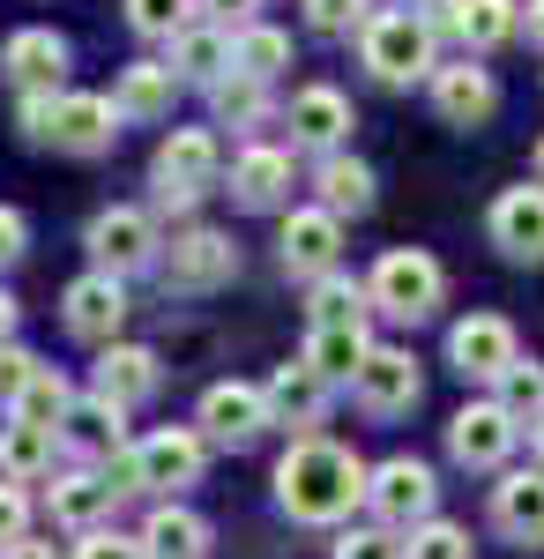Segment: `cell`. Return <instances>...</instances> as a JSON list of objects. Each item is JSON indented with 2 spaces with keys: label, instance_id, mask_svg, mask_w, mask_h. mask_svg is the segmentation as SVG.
Wrapping results in <instances>:
<instances>
[{
  "label": "cell",
  "instance_id": "cell-10",
  "mask_svg": "<svg viewBox=\"0 0 544 559\" xmlns=\"http://www.w3.org/2000/svg\"><path fill=\"white\" fill-rule=\"evenodd\" d=\"M358 403L374 411V418H403L411 403L425 395V373H418V358L411 350H395V344H374L366 350V366H358Z\"/></svg>",
  "mask_w": 544,
  "mask_h": 559
},
{
  "label": "cell",
  "instance_id": "cell-39",
  "mask_svg": "<svg viewBox=\"0 0 544 559\" xmlns=\"http://www.w3.org/2000/svg\"><path fill=\"white\" fill-rule=\"evenodd\" d=\"M335 559H411V545L374 522V530H343V537H335Z\"/></svg>",
  "mask_w": 544,
  "mask_h": 559
},
{
  "label": "cell",
  "instance_id": "cell-8",
  "mask_svg": "<svg viewBox=\"0 0 544 559\" xmlns=\"http://www.w3.org/2000/svg\"><path fill=\"white\" fill-rule=\"evenodd\" d=\"M515 440H522V426L507 418L500 403H462L456 418H448V455H456L462 471H500L507 455H515Z\"/></svg>",
  "mask_w": 544,
  "mask_h": 559
},
{
  "label": "cell",
  "instance_id": "cell-19",
  "mask_svg": "<svg viewBox=\"0 0 544 559\" xmlns=\"http://www.w3.org/2000/svg\"><path fill=\"white\" fill-rule=\"evenodd\" d=\"M0 75L23 90V97L60 90V75H68V45L52 38V31H15V38L0 45Z\"/></svg>",
  "mask_w": 544,
  "mask_h": 559
},
{
  "label": "cell",
  "instance_id": "cell-50",
  "mask_svg": "<svg viewBox=\"0 0 544 559\" xmlns=\"http://www.w3.org/2000/svg\"><path fill=\"white\" fill-rule=\"evenodd\" d=\"M530 448H537V471H544V426H530Z\"/></svg>",
  "mask_w": 544,
  "mask_h": 559
},
{
  "label": "cell",
  "instance_id": "cell-36",
  "mask_svg": "<svg viewBox=\"0 0 544 559\" xmlns=\"http://www.w3.org/2000/svg\"><path fill=\"white\" fill-rule=\"evenodd\" d=\"M493 403H500L515 426H544V366H537V358H515Z\"/></svg>",
  "mask_w": 544,
  "mask_h": 559
},
{
  "label": "cell",
  "instance_id": "cell-30",
  "mask_svg": "<svg viewBox=\"0 0 544 559\" xmlns=\"http://www.w3.org/2000/svg\"><path fill=\"white\" fill-rule=\"evenodd\" d=\"M284 68H292V38H284V31H269V23H247V31H239V38H232V75H247V83H276V75H284Z\"/></svg>",
  "mask_w": 544,
  "mask_h": 559
},
{
  "label": "cell",
  "instance_id": "cell-47",
  "mask_svg": "<svg viewBox=\"0 0 544 559\" xmlns=\"http://www.w3.org/2000/svg\"><path fill=\"white\" fill-rule=\"evenodd\" d=\"M0 559H60V552H52V545H38V537H23V545H8Z\"/></svg>",
  "mask_w": 544,
  "mask_h": 559
},
{
  "label": "cell",
  "instance_id": "cell-7",
  "mask_svg": "<svg viewBox=\"0 0 544 559\" xmlns=\"http://www.w3.org/2000/svg\"><path fill=\"white\" fill-rule=\"evenodd\" d=\"M113 134H120V105L113 97H97V90H60L52 97V128H45L52 150L97 157V150H113Z\"/></svg>",
  "mask_w": 544,
  "mask_h": 559
},
{
  "label": "cell",
  "instance_id": "cell-20",
  "mask_svg": "<svg viewBox=\"0 0 544 559\" xmlns=\"http://www.w3.org/2000/svg\"><path fill=\"white\" fill-rule=\"evenodd\" d=\"M284 128H292V142H306V150H335L343 134H351V97L329 83H306L292 97V112H284Z\"/></svg>",
  "mask_w": 544,
  "mask_h": 559
},
{
  "label": "cell",
  "instance_id": "cell-11",
  "mask_svg": "<svg viewBox=\"0 0 544 559\" xmlns=\"http://www.w3.org/2000/svg\"><path fill=\"white\" fill-rule=\"evenodd\" d=\"M90 254L105 276H127V269H150L157 261V231L142 210H97L90 216Z\"/></svg>",
  "mask_w": 544,
  "mask_h": 559
},
{
  "label": "cell",
  "instance_id": "cell-4",
  "mask_svg": "<svg viewBox=\"0 0 544 559\" xmlns=\"http://www.w3.org/2000/svg\"><path fill=\"white\" fill-rule=\"evenodd\" d=\"M366 299H374V313H388V321H425L433 306L448 299V276H440V261L425 254V247H395V254L374 261Z\"/></svg>",
  "mask_w": 544,
  "mask_h": 559
},
{
  "label": "cell",
  "instance_id": "cell-51",
  "mask_svg": "<svg viewBox=\"0 0 544 559\" xmlns=\"http://www.w3.org/2000/svg\"><path fill=\"white\" fill-rule=\"evenodd\" d=\"M537 187H544V142H537Z\"/></svg>",
  "mask_w": 544,
  "mask_h": 559
},
{
  "label": "cell",
  "instance_id": "cell-1",
  "mask_svg": "<svg viewBox=\"0 0 544 559\" xmlns=\"http://www.w3.org/2000/svg\"><path fill=\"white\" fill-rule=\"evenodd\" d=\"M366 485H374V471L335 440H292L276 463V500L292 522H343L366 500Z\"/></svg>",
  "mask_w": 544,
  "mask_h": 559
},
{
  "label": "cell",
  "instance_id": "cell-41",
  "mask_svg": "<svg viewBox=\"0 0 544 559\" xmlns=\"http://www.w3.org/2000/svg\"><path fill=\"white\" fill-rule=\"evenodd\" d=\"M306 23L321 38H343V31H366L374 15H366V0H306Z\"/></svg>",
  "mask_w": 544,
  "mask_h": 559
},
{
  "label": "cell",
  "instance_id": "cell-15",
  "mask_svg": "<svg viewBox=\"0 0 544 559\" xmlns=\"http://www.w3.org/2000/svg\"><path fill=\"white\" fill-rule=\"evenodd\" d=\"M433 112H440L448 128H485V120L500 112V83H493L485 68L456 60V68H440V75H433Z\"/></svg>",
  "mask_w": 544,
  "mask_h": 559
},
{
  "label": "cell",
  "instance_id": "cell-14",
  "mask_svg": "<svg viewBox=\"0 0 544 559\" xmlns=\"http://www.w3.org/2000/svg\"><path fill=\"white\" fill-rule=\"evenodd\" d=\"M68 329L83 336V344H113L120 336V321H127V284L120 276H105V269H90V276H75L68 284Z\"/></svg>",
  "mask_w": 544,
  "mask_h": 559
},
{
  "label": "cell",
  "instance_id": "cell-9",
  "mask_svg": "<svg viewBox=\"0 0 544 559\" xmlns=\"http://www.w3.org/2000/svg\"><path fill=\"white\" fill-rule=\"evenodd\" d=\"M522 350H515V329H507L500 313H470L448 329V366H456L462 381H507V366H515Z\"/></svg>",
  "mask_w": 544,
  "mask_h": 559
},
{
  "label": "cell",
  "instance_id": "cell-34",
  "mask_svg": "<svg viewBox=\"0 0 544 559\" xmlns=\"http://www.w3.org/2000/svg\"><path fill=\"white\" fill-rule=\"evenodd\" d=\"M8 411H15L23 426H45V432H60V426H68V411H75V395H68V373H60V366H45V373H38L31 388H23V395H15Z\"/></svg>",
  "mask_w": 544,
  "mask_h": 559
},
{
  "label": "cell",
  "instance_id": "cell-12",
  "mask_svg": "<svg viewBox=\"0 0 544 559\" xmlns=\"http://www.w3.org/2000/svg\"><path fill=\"white\" fill-rule=\"evenodd\" d=\"M261 426H269V395L253 381H216L202 395V440H216V448H247Z\"/></svg>",
  "mask_w": 544,
  "mask_h": 559
},
{
  "label": "cell",
  "instance_id": "cell-38",
  "mask_svg": "<svg viewBox=\"0 0 544 559\" xmlns=\"http://www.w3.org/2000/svg\"><path fill=\"white\" fill-rule=\"evenodd\" d=\"M187 15H194V0H127V23H134L142 38H179Z\"/></svg>",
  "mask_w": 544,
  "mask_h": 559
},
{
  "label": "cell",
  "instance_id": "cell-13",
  "mask_svg": "<svg viewBox=\"0 0 544 559\" xmlns=\"http://www.w3.org/2000/svg\"><path fill=\"white\" fill-rule=\"evenodd\" d=\"M335 254H343V216H329V210H292L284 216V269H292V276L321 284V276H335Z\"/></svg>",
  "mask_w": 544,
  "mask_h": 559
},
{
  "label": "cell",
  "instance_id": "cell-25",
  "mask_svg": "<svg viewBox=\"0 0 544 559\" xmlns=\"http://www.w3.org/2000/svg\"><path fill=\"white\" fill-rule=\"evenodd\" d=\"M97 395H113V403H142V395H157V350L150 344H105L97 358Z\"/></svg>",
  "mask_w": 544,
  "mask_h": 559
},
{
  "label": "cell",
  "instance_id": "cell-37",
  "mask_svg": "<svg viewBox=\"0 0 544 559\" xmlns=\"http://www.w3.org/2000/svg\"><path fill=\"white\" fill-rule=\"evenodd\" d=\"M210 105H216V120H232V128H261L269 120V90L247 83V75H224L210 90Z\"/></svg>",
  "mask_w": 544,
  "mask_h": 559
},
{
  "label": "cell",
  "instance_id": "cell-52",
  "mask_svg": "<svg viewBox=\"0 0 544 559\" xmlns=\"http://www.w3.org/2000/svg\"><path fill=\"white\" fill-rule=\"evenodd\" d=\"M403 8H440V0H403Z\"/></svg>",
  "mask_w": 544,
  "mask_h": 559
},
{
  "label": "cell",
  "instance_id": "cell-6",
  "mask_svg": "<svg viewBox=\"0 0 544 559\" xmlns=\"http://www.w3.org/2000/svg\"><path fill=\"white\" fill-rule=\"evenodd\" d=\"M433 500H440V485H433V471L418 455H388L374 471V485H366V508L380 515V530H425Z\"/></svg>",
  "mask_w": 544,
  "mask_h": 559
},
{
  "label": "cell",
  "instance_id": "cell-40",
  "mask_svg": "<svg viewBox=\"0 0 544 559\" xmlns=\"http://www.w3.org/2000/svg\"><path fill=\"white\" fill-rule=\"evenodd\" d=\"M411 559H470V530L433 515L425 530H411Z\"/></svg>",
  "mask_w": 544,
  "mask_h": 559
},
{
  "label": "cell",
  "instance_id": "cell-48",
  "mask_svg": "<svg viewBox=\"0 0 544 559\" xmlns=\"http://www.w3.org/2000/svg\"><path fill=\"white\" fill-rule=\"evenodd\" d=\"M522 31H530V45H544V0H530V8H522Z\"/></svg>",
  "mask_w": 544,
  "mask_h": 559
},
{
  "label": "cell",
  "instance_id": "cell-21",
  "mask_svg": "<svg viewBox=\"0 0 544 559\" xmlns=\"http://www.w3.org/2000/svg\"><path fill=\"white\" fill-rule=\"evenodd\" d=\"M493 522L515 545H544V471H507L493 485Z\"/></svg>",
  "mask_w": 544,
  "mask_h": 559
},
{
  "label": "cell",
  "instance_id": "cell-32",
  "mask_svg": "<svg viewBox=\"0 0 544 559\" xmlns=\"http://www.w3.org/2000/svg\"><path fill=\"white\" fill-rule=\"evenodd\" d=\"M366 329H314V336H306V366H314V373H321V381H358V366H366Z\"/></svg>",
  "mask_w": 544,
  "mask_h": 559
},
{
  "label": "cell",
  "instance_id": "cell-5",
  "mask_svg": "<svg viewBox=\"0 0 544 559\" xmlns=\"http://www.w3.org/2000/svg\"><path fill=\"white\" fill-rule=\"evenodd\" d=\"M216 173H224V157H216L210 128H172L165 142H157V157H150V187H157L165 210H194L216 187Z\"/></svg>",
  "mask_w": 544,
  "mask_h": 559
},
{
  "label": "cell",
  "instance_id": "cell-28",
  "mask_svg": "<svg viewBox=\"0 0 544 559\" xmlns=\"http://www.w3.org/2000/svg\"><path fill=\"white\" fill-rule=\"evenodd\" d=\"M172 90H179L172 60H134V68L120 75V90H113V105H120V120H165Z\"/></svg>",
  "mask_w": 544,
  "mask_h": 559
},
{
  "label": "cell",
  "instance_id": "cell-26",
  "mask_svg": "<svg viewBox=\"0 0 544 559\" xmlns=\"http://www.w3.org/2000/svg\"><path fill=\"white\" fill-rule=\"evenodd\" d=\"M224 68H232V31H216V23H187L179 38H172V75L179 83H224Z\"/></svg>",
  "mask_w": 544,
  "mask_h": 559
},
{
  "label": "cell",
  "instance_id": "cell-23",
  "mask_svg": "<svg viewBox=\"0 0 544 559\" xmlns=\"http://www.w3.org/2000/svg\"><path fill=\"white\" fill-rule=\"evenodd\" d=\"M60 440H68L75 455H120L127 448V411L113 403V395H83V403L68 411Z\"/></svg>",
  "mask_w": 544,
  "mask_h": 559
},
{
  "label": "cell",
  "instance_id": "cell-18",
  "mask_svg": "<svg viewBox=\"0 0 544 559\" xmlns=\"http://www.w3.org/2000/svg\"><path fill=\"white\" fill-rule=\"evenodd\" d=\"M261 395H269V418H276V426H298V440H314L321 411H329V381H321L306 358H298V366H276Z\"/></svg>",
  "mask_w": 544,
  "mask_h": 559
},
{
  "label": "cell",
  "instance_id": "cell-44",
  "mask_svg": "<svg viewBox=\"0 0 544 559\" xmlns=\"http://www.w3.org/2000/svg\"><path fill=\"white\" fill-rule=\"evenodd\" d=\"M75 559H150V552H142V537H120V530H90L83 545H75Z\"/></svg>",
  "mask_w": 544,
  "mask_h": 559
},
{
  "label": "cell",
  "instance_id": "cell-27",
  "mask_svg": "<svg viewBox=\"0 0 544 559\" xmlns=\"http://www.w3.org/2000/svg\"><path fill=\"white\" fill-rule=\"evenodd\" d=\"M142 552L150 559H210V522L194 515V508H157V515L142 522Z\"/></svg>",
  "mask_w": 544,
  "mask_h": 559
},
{
  "label": "cell",
  "instance_id": "cell-17",
  "mask_svg": "<svg viewBox=\"0 0 544 559\" xmlns=\"http://www.w3.org/2000/svg\"><path fill=\"white\" fill-rule=\"evenodd\" d=\"M485 224L507 261H544V187H507Z\"/></svg>",
  "mask_w": 544,
  "mask_h": 559
},
{
  "label": "cell",
  "instance_id": "cell-45",
  "mask_svg": "<svg viewBox=\"0 0 544 559\" xmlns=\"http://www.w3.org/2000/svg\"><path fill=\"white\" fill-rule=\"evenodd\" d=\"M194 8L210 15L216 31H232V38H239V31H247V23H253V8H261V0H194Z\"/></svg>",
  "mask_w": 544,
  "mask_h": 559
},
{
  "label": "cell",
  "instance_id": "cell-24",
  "mask_svg": "<svg viewBox=\"0 0 544 559\" xmlns=\"http://www.w3.org/2000/svg\"><path fill=\"white\" fill-rule=\"evenodd\" d=\"M440 23H448L470 52H493L500 38H515L522 8H515V0H440Z\"/></svg>",
  "mask_w": 544,
  "mask_h": 559
},
{
  "label": "cell",
  "instance_id": "cell-22",
  "mask_svg": "<svg viewBox=\"0 0 544 559\" xmlns=\"http://www.w3.org/2000/svg\"><path fill=\"white\" fill-rule=\"evenodd\" d=\"M113 500H120V485L113 477H97V471H68V477H52V522L60 530H97V522L113 515Z\"/></svg>",
  "mask_w": 544,
  "mask_h": 559
},
{
  "label": "cell",
  "instance_id": "cell-42",
  "mask_svg": "<svg viewBox=\"0 0 544 559\" xmlns=\"http://www.w3.org/2000/svg\"><path fill=\"white\" fill-rule=\"evenodd\" d=\"M31 537V492L23 485H0V552Z\"/></svg>",
  "mask_w": 544,
  "mask_h": 559
},
{
  "label": "cell",
  "instance_id": "cell-43",
  "mask_svg": "<svg viewBox=\"0 0 544 559\" xmlns=\"http://www.w3.org/2000/svg\"><path fill=\"white\" fill-rule=\"evenodd\" d=\"M38 373H45V366H38V358H31L23 344H0V395H8V403H15L23 388L38 381Z\"/></svg>",
  "mask_w": 544,
  "mask_h": 559
},
{
  "label": "cell",
  "instance_id": "cell-3",
  "mask_svg": "<svg viewBox=\"0 0 544 559\" xmlns=\"http://www.w3.org/2000/svg\"><path fill=\"white\" fill-rule=\"evenodd\" d=\"M358 52H366V68H374L380 83H433L440 68H433V23L411 15V8H380L374 23L358 31Z\"/></svg>",
  "mask_w": 544,
  "mask_h": 559
},
{
  "label": "cell",
  "instance_id": "cell-16",
  "mask_svg": "<svg viewBox=\"0 0 544 559\" xmlns=\"http://www.w3.org/2000/svg\"><path fill=\"white\" fill-rule=\"evenodd\" d=\"M232 269H239V247H232L224 231H210V224H194V231L172 239V269L165 276L179 284V292H216Z\"/></svg>",
  "mask_w": 544,
  "mask_h": 559
},
{
  "label": "cell",
  "instance_id": "cell-46",
  "mask_svg": "<svg viewBox=\"0 0 544 559\" xmlns=\"http://www.w3.org/2000/svg\"><path fill=\"white\" fill-rule=\"evenodd\" d=\"M23 247H31V224H23V210H8V202H0V269H15Z\"/></svg>",
  "mask_w": 544,
  "mask_h": 559
},
{
  "label": "cell",
  "instance_id": "cell-35",
  "mask_svg": "<svg viewBox=\"0 0 544 559\" xmlns=\"http://www.w3.org/2000/svg\"><path fill=\"white\" fill-rule=\"evenodd\" d=\"M366 284H351V276H321L314 284V329H366Z\"/></svg>",
  "mask_w": 544,
  "mask_h": 559
},
{
  "label": "cell",
  "instance_id": "cell-31",
  "mask_svg": "<svg viewBox=\"0 0 544 559\" xmlns=\"http://www.w3.org/2000/svg\"><path fill=\"white\" fill-rule=\"evenodd\" d=\"M314 187H321V210L329 216H366L374 210V173H366L358 157H321Z\"/></svg>",
  "mask_w": 544,
  "mask_h": 559
},
{
  "label": "cell",
  "instance_id": "cell-2",
  "mask_svg": "<svg viewBox=\"0 0 544 559\" xmlns=\"http://www.w3.org/2000/svg\"><path fill=\"white\" fill-rule=\"evenodd\" d=\"M202 432L187 426H165L150 432V440H134V448H120L113 455V485L120 492H187V485H202Z\"/></svg>",
  "mask_w": 544,
  "mask_h": 559
},
{
  "label": "cell",
  "instance_id": "cell-29",
  "mask_svg": "<svg viewBox=\"0 0 544 559\" xmlns=\"http://www.w3.org/2000/svg\"><path fill=\"white\" fill-rule=\"evenodd\" d=\"M232 194H239V210H276L292 194V157L284 150H247L232 165Z\"/></svg>",
  "mask_w": 544,
  "mask_h": 559
},
{
  "label": "cell",
  "instance_id": "cell-33",
  "mask_svg": "<svg viewBox=\"0 0 544 559\" xmlns=\"http://www.w3.org/2000/svg\"><path fill=\"white\" fill-rule=\"evenodd\" d=\"M52 440H60V432L8 418V426H0V471H8V485H31V477L52 471Z\"/></svg>",
  "mask_w": 544,
  "mask_h": 559
},
{
  "label": "cell",
  "instance_id": "cell-49",
  "mask_svg": "<svg viewBox=\"0 0 544 559\" xmlns=\"http://www.w3.org/2000/svg\"><path fill=\"white\" fill-rule=\"evenodd\" d=\"M0 344H15V299L0 292Z\"/></svg>",
  "mask_w": 544,
  "mask_h": 559
}]
</instances>
